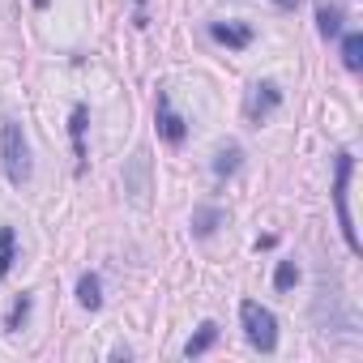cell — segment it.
<instances>
[{"label":"cell","mask_w":363,"mask_h":363,"mask_svg":"<svg viewBox=\"0 0 363 363\" xmlns=\"http://www.w3.org/2000/svg\"><path fill=\"white\" fill-rule=\"evenodd\" d=\"M0 162H5V175H9L13 189L30 184L35 162H30V141H26L18 120H5V128H0Z\"/></svg>","instance_id":"cell-1"},{"label":"cell","mask_w":363,"mask_h":363,"mask_svg":"<svg viewBox=\"0 0 363 363\" xmlns=\"http://www.w3.org/2000/svg\"><path fill=\"white\" fill-rule=\"evenodd\" d=\"M350 171H354V158L342 150L333 158V206H337V227H342V240L350 252H359V231H354V218H350Z\"/></svg>","instance_id":"cell-2"},{"label":"cell","mask_w":363,"mask_h":363,"mask_svg":"<svg viewBox=\"0 0 363 363\" xmlns=\"http://www.w3.org/2000/svg\"><path fill=\"white\" fill-rule=\"evenodd\" d=\"M240 316H244V333H248V342L257 346V350H274L278 346V316L269 312V308H261L257 299H244L240 303Z\"/></svg>","instance_id":"cell-3"},{"label":"cell","mask_w":363,"mask_h":363,"mask_svg":"<svg viewBox=\"0 0 363 363\" xmlns=\"http://www.w3.org/2000/svg\"><path fill=\"white\" fill-rule=\"evenodd\" d=\"M154 124H158V137L162 141H171V145H179L189 137V124L175 116V107H171V94L167 90H158V107H154Z\"/></svg>","instance_id":"cell-4"},{"label":"cell","mask_w":363,"mask_h":363,"mask_svg":"<svg viewBox=\"0 0 363 363\" xmlns=\"http://www.w3.org/2000/svg\"><path fill=\"white\" fill-rule=\"evenodd\" d=\"M278 103H282V90H278L274 82H257V86H252V94H248V120H252V124H261L265 116H274V111H278Z\"/></svg>","instance_id":"cell-5"},{"label":"cell","mask_w":363,"mask_h":363,"mask_svg":"<svg viewBox=\"0 0 363 363\" xmlns=\"http://www.w3.org/2000/svg\"><path fill=\"white\" fill-rule=\"evenodd\" d=\"M210 39L214 43H223V48H248L252 43V30L248 26H235V22H210Z\"/></svg>","instance_id":"cell-6"},{"label":"cell","mask_w":363,"mask_h":363,"mask_svg":"<svg viewBox=\"0 0 363 363\" xmlns=\"http://www.w3.org/2000/svg\"><path fill=\"white\" fill-rule=\"evenodd\" d=\"M86 107L77 103L73 107V120H69V133H73V158H77V171H86Z\"/></svg>","instance_id":"cell-7"},{"label":"cell","mask_w":363,"mask_h":363,"mask_svg":"<svg viewBox=\"0 0 363 363\" xmlns=\"http://www.w3.org/2000/svg\"><path fill=\"white\" fill-rule=\"evenodd\" d=\"M240 167H244V150H240L235 141L218 145V154H214V175H218V179H227V175H235Z\"/></svg>","instance_id":"cell-8"},{"label":"cell","mask_w":363,"mask_h":363,"mask_svg":"<svg viewBox=\"0 0 363 363\" xmlns=\"http://www.w3.org/2000/svg\"><path fill=\"white\" fill-rule=\"evenodd\" d=\"M342 22H346V18H342V5H320V9H316V30H320L325 39H337V35H342Z\"/></svg>","instance_id":"cell-9"},{"label":"cell","mask_w":363,"mask_h":363,"mask_svg":"<svg viewBox=\"0 0 363 363\" xmlns=\"http://www.w3.org/2000/svg\"><path fill=\"white\" fill-rule=\"evenodd\" d=\"M342 65H346L350 73L363 69V35H359V30H346V35H342Z\"/></svg>","instance_id":"cell-10"},{"label":"cell","mask_w":363,"mask_h":363,"mask_svg":"<svg viewBox=\"0 0 363 363\" xmlns=\"http://www.w3.org/2000/svg\"><path fill=\"white\" fill-rule=\"evenodd\" d=\"M77 303H82V308H90V312H99V308H103L99 274H82V282H77Z\"/></svg>","instance_id":"cell-11"},{"label":"cell","mask_w":363,"mask_h":363,"mask_svg":"<svg viewBox=\"0 0 363 363\" xmlns=\"http://www.w3.org/2000/svg\"><path fill=\"white\" fill-rule=\"evenodd\" d=\"M214 342H218V325H214V320H206V325H201V329H197V333L189 337L184 354H189V359H197V354H206V350H210Z\"/></svg>","instance_id":"cell-12"},{"label":"cell","mask_w":363,"mask_h":363,"mask_svg":"<svg viewBox=\"0 0 363 363\" xmlns=\"http://www.w3.org/2000/svg\"><path fill=\"white\" fill-rule=\"evenodd\" d=\"M223 223V210H214V206H201L197 214H193V235H214V227Z\"/></svg>","instance_id":"cell-13"},{"label":"cell","mask_w":363,"mask_h":363,"mask_svg":"<svg viewBox=\"0 0 363 363\" xmlns=\"http://www.w3.org/2000/svg\"><path fill=\"white\" fill-rule=\"evenodd\" d=\"M13 227H0V278H5L13 269Z\"/></svg>","instance_id":"cell-14"},{"label":"cell","mask_w":363,"mask_h":363,"mask_svg":"<svg viewBox=\"0 0 363 363\" xmlns=\"http://www.w3.org/2000/svg\"><path fill=\"white\" fill-rule=\"evenodd\" d=\"M299 282V265L295 261H278V269H274V286L278 291H291Z\"/></svg>","instance_id":"cell-15"},{"label":"cell","mask_w":363,"mask_h":363,"mask_svg":"<svg viewBox=\"0 0 363 363\" xmlns=\"http://www.w3.org/2000/svg\"><path fill=\"white\" fill-rule=\"evenodd\" d=\"M26 316H30V295H22V299L13 303V312H9V329H22Z\"/></svg>","instance_id":"cell-16"},{"label":"cell","mask_w":363,"mask_h":363,"mask_svg":"<svg viewBox=\"0 0 363 363\" xmlns=\"http://www.w3.org/2000/svg\"><path fill=\"white\" fill-rule=\"evenodd\" d=\"M278 9H299V0H274Z\"/></svg>","instance_id":"cell-17"},{"label":"cell","mask_w":363,"mask_h":363,"mask_svg":"<svg viewBox=\"0 0 363 363\" xmlns=\"http://www.w3.org/2000/svg\"><path fill=\"white\" fill-rule=\"evenodd\" d=\"M35 5H39V9H43V5H48V0H35Z\"/></svg>","instance_id":"cell-18"},{"label":"cell","mask_w":363,"mask_h":363,"mask_svg":"<svg viewBox=\"0 0 363 363\" xmlns=\"http://www.w3.org/2000/svg\"><path fill=\"white\" fill-rule=\"evenodd\" d=\"M137 5H145V0H137Z\"/></svg>","instance_id":"cell-19"}]
</instances>
